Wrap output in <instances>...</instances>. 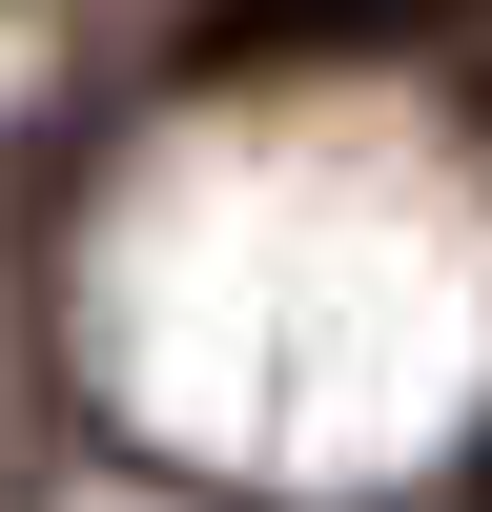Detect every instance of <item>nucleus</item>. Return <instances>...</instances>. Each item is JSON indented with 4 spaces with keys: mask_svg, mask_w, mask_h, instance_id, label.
I'll list each match as a JSON object with an SVG mask.
<instances>
[{
    "mask_svg": "<svg viewBox=\"0 0 492 512\" xmlns=\"http://www.w3.org/2000/svg\"><path fill=\"white\" fill-rule=\"evenodd\" d=\"M431 0H185V82H287V62H390Z\"/></svg>",
    "mask_w": 492,
    "mask_h": 512,
    "instance_id": "1",
    "label": "nucleus"
}]
</instances>
